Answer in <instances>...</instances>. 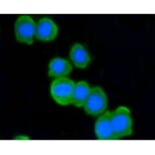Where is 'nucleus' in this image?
<instances>
[{"mask_svg": "<svg viewBox=\"0 0 155 155\" xmlns=\"http://www.w3.org/2000/svg\"><path fill=\"white\" fill-rule=\"evenodd\" d=\"M110 123L115 139L132 134L133 123L130 116V110L127 107H119L114 111H111Z\"/></svg>", "mask_w": 155, "mask_h": 155, "instance_id": "1", "label": "nucleus"}, {"mask_svg": "<svg viewBox=\"0 0 155 155\" xmlns=\"http://www.w3.org/2000/svg\"><path fill=\"white\" fill-rule=\"evenodd\" d=\"M75 83L69 78H58L51 86V96L59 104L68 105L71 104Z\"/></svg>", "mask_w": 155, "mask_h": 155, "instance_id": "2", "label": "nucleus"}, {"mask_svg": "<svg viewBox=\"0 0 155 155\" xmlns=\"http://www.w3.org/2000/svg\"><path fill=\"white\" fill-rule=\"evenodd\" d=\"M84 107V111L90 115L104 114L107 107V97L104 91L100 87H94L91 89Z\"/></svg>", "mask_w": 155, "mask_h": 155, "instance_id": "3", "label": "nucleus"}, {"mask_svg": "<svg viewBox=\"0 0 155 155\" xmlns=\"http://www.w3.org/2000/svg\"><path fill=\"white\" fill-rule=\"evenodd\" d=\"M36 26L33 18L28 15L20 16L15 22V35L19 42L26 44H33L34 37L36 36Z\"/></svg>", "mask_w": 155, "mask_h": 155, "instance_id": "4", "label": "nucleus"}, {"mask_svg": "<svg viewBox=\"0 0 155 155\" xmlns=\"http://www.w3.org/2000/svg\"><path fill=\"white\" fill-rule=\"evenodd\" d=\"M58 35V27L50 18H42L36 26V38L40 41L55 40Z\"/></svg>", "mask_w": 155, "mask_h": 155, "instance_id": "5", "label": "nucleus"}, {"mask_svg": "<svg viewBox=\"0 0 155 155\" xmlns=\"http://www.w3.org/2000/svg\"><path fill=\"white\" fill-rule=\"evenodd\" d=\"M110 118L111 111H105L101 115V117L97 118L96 125H94V130H96V134L98 139H115L114 132H112Z\"/></svg>", "mask_w": 155, "mask_h": 155, "instance_id": "6", "label": "nucleus"}, {"mask_svg": "<svg viewBox=\"0 0 155 155\" xmlns=\"http://www.w3.org/2000/svg\"><path fill=\"white\" fill-rule=\"evenodd\" d=\"M72 72V66L66 59L55 58L49 64V76L52 78H65Z\"/></svg>", "mask_w": 155, "mask_h": 155, "instance_id": "7", "label": "nucleus"}, {"mask_svg": "<svg viewBox=\"0 0 155 155\" xmlns=\"http://www.w3.org/2000/svg\"><path fill=\"white\" fill-rule=\"evenodd\" d=\"M70 56H71V60L74 65L80 69L87 68L91 62V58L87 51L84 48L83 45L78 43L72 47Z\"/></svg>", "mask_w": 155, "mask_h": 155, "instance_id": "8", "label": "nucleus"}, {"mask_svg": "<svg viewBox=\"0 0 155 155\" xmlns=\"http://www.w3.org/2000/svg\"><path fill=\"white\" fill-rule=\"evenodd\" d=\"M90 91L91 87L87 83L84 82V81H81V82L77 83L75 84V87H74L71 104L79 107H84L87 97H89Z\"/></svg>", "mask_w": 155, "mask_h": 155, "instance_id": "9", "label": "nucleus"}, {"mask_svg": "<svg viewBox=\"0 0 155 155\" xmlns=\"http://www.w3.org/2000/svg\"><path fill=\"white\" fill-rule=\"evenodd\" d=\"M16 139H26V140H28L29 138L26 136H19V137H16Z\"/></svg>", "mask_w": 155, "mask_h": 155, "instance_id": "10", "label": "nucleus"}]
</instances>
